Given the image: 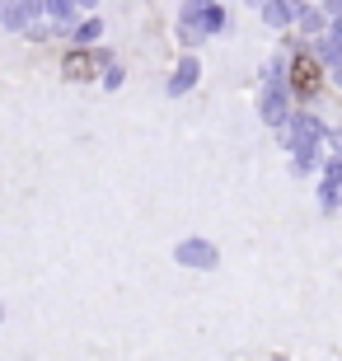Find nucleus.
<instances>
[{
  "label": "nucleus",
  "mask_w": 342,
  "mask_h": 361,
  "mask_svg": "<svg viewBox=\"0 0 342 361\" xmlns=\"http://www.w3.org/2000/svg\"><path fill=\"white\" fill-rule=\"evenodd\" d=\"M42 10H47V14H52V19H56V24H66V19H71V14H75V0H42Z\"/></svg>",
  "instance_id": "20e7f679"
},
{
  "label": "nucleus",
  "mask_w": 342,
  "mask_h": 361,
  "mask_svg": "<svg viewBox=\"0 0 342 361\" xmlns=\"http://www.w3.org/2000/svg\"><path fill=\"white\" fill-rule=\"evenodd\" d=\"M193 75H197V66H193V61H183V71L173 75V85H169V90H173V94H178V90H188V85H193Z\"/></svg>",
  "instance_id": "6e6552de"
},
{
  "label": "nucleus",
  "mask_w": 342,
  "mask_h": 361,
  "mask_svg": "<svg viewBox=\"0 0 342 361\" xmlns=\"http://www.w3.org/2000/svg\"><path fill=\"white\" fill-rule=\"evenodd\" d=\"M305 33H324V14H305Z\"/></svg>",
  "instance_id": "9d476101"
},
{
  "label": "nucleus",
  "mask_w": 342,
  "mask_h": 361,
  "mask_svg": "<svg viewBox=\"0 0 342 361\" xmlns=\"http://www.w3.org/2000/svg\"><path fill=\"white\" fill-rule=\"evenodd\" d=\"M338 38H342V19H338Z\"/></svg>",
  "instance_id": "9b49d317"
},
{
  "label": "nucleus",
  "mask_w": 342,
  "mask_h": 361,
  "mask_svg": "<svg viewBox=\"0 0 342 361\" xmlns=\"http://www.w3.org/2000/svg\"><path fill=\"white\" fill-rule=\"evenodd\" d=\"M291 14H300V0H281V5H267V19H272V24H286Z\"/></svg>",
  "instance_id": "39448f33"
},
{
  "label": "nucleus",
  "mask_w": 342,
  "mask_h": 361,
  "mask_svg": "<svg viewBox=\"0 0 342 361\" xmlns=\"http://www.w3.org/2000/svg\"><path fill=\"white\" fill-rule=\"evenodd\" d=\"M338 188H342V164H333V169H329V183H324V202H329V207L338 202Z\"/></svg>",
  "instance_id": "0eeeda50"
},
{
  "label": "nucleus",
  "mask_w": 342,
  "mask_h": 361,
  "mask_svg": "<svg viewBox=\"0 0 342 361\" xmlns=\"http://www.w3.org/2000/svg\"><path fill=\"white\" fill-rule=\"evenodd\" d=\"M66 75H71V80H85V75H94V61L85 52H71L66 56Z\"/></svg>",
  "instance_id": "7ed1b4c3"
},
{
  "label": "nucleus",
  "mask_w": 342,
  "mask_h": 361,
  "mask_svg": "<svg viewBox=\"0 0 342 361\" xmlns=\"http://www.w3.org/2000/svg\"><path fill=\"white\" fill-rule=\"evenodd\" d=\"M263 113H267V122H281V118H286V94L272 90V94H267V108H263Z\"/></svg>",
  "instance_id": "423d86ee"
},
{
  "label": "nucleus",
  "mask_w": 342,
  "mask_h": 361,
  "mask_svg": "<svg viewBox=\"0 0 342 361\" xmlns=\"http://www.w3.org/2000/svg\"><path fill=\"white\" fill-rule=\"evenodd\" d=\"M193 5H197V0H193ZM202 5H211V0H202Z\"/></svg>",
  "instance_id": "f8f14e48"
},
{
  "label": "nucleus",
  "mask_w": 342,
  "mask_h": 361,
  "mask_svg": "<svg viewBox=\"0 0 342 361\" xmlns=\"http://www.w3.org/2000/svg\"><path fill=\"white\" fill-rule=\"evenodd\" d=\"M314 85H319V61L314 56H300L295 61V94H314Z\"/></svg>",
  "instance_id": "f03ea898"
},
{
  "label": "nucleus",
  "mask_w": 342,
  "mask_h": 361,
  "mask_svg": "<svg viewBox=\"0 0 342 361\" xmlns=\"http://www.w3.org/2000/svg\"><path fill=\"white\" fill-rule=\"evenodd\" d=\"M0 314H5V310H0Z\"/></svg>",
  "instance_id": "ddd939ff"
},
{
  "label": "nucleus",
  "mask_w": 342,
  "mask_h": 361,
  "mask_svg": "<svg viewBox=\"0 0 342 361\" xmlns=\"http://www.w3.org/2000/svg\"><path fill=\"white\" fill-rule=\"evenodd\" d=\"M178 263H188V268H216V249L207 240H188V244H178Z\"/></svg>",
  "instance_id": "f257e3e1"
},
{
  "label": "nucleus",
  "mask_w": 342,
  "mask_h": 361,
  "mask_svg": "<svg viewBox=\"0 0 342 361\" xmlns=\"http://www.w3.org/2000/svg\"><path fill=\"white\" fill-rule=\"evenodd\" d=\"M99 28H104L99 19H85V24L75 28V38H80V42H94V38H99Z\"/></svg>",
  "instance_id": "1a4fd4ad"
}]
</instances>
